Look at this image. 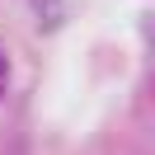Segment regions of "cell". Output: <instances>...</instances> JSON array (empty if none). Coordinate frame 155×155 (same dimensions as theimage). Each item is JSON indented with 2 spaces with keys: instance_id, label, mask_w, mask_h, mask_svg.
Masks as SVG:
<instances>
[{
  "instance_id": "obj_3",
  "label": "cell",
  "mask_w": 155,
  "mask_h": 155,
  "mask_svg": "<svg viewBox=\"0 0 155 155\" xmlns=\"http://www.w3.org/2000/svg\"><path fill=\"white\" fill-rule=\"evenodd\" d=\"M5 80H10V61H5V52H0V94H5Z\"/></svg>"
},
{
  "instance_id": "obj_2",
  "label": "cell",
  "mask_w": 155,
  "mask_h": 155,
  "mask_svg": "<svg viewBox=\"0 0 155 155\" xmlns=\"http://www.w3.org/2000/svg\"><path fill=\"white\" fill-rule=\"evenodd\" d=\"M141 33H146V38L155 42V14H146V19H141Z\"/></svg>"
},
{
  "instance_id": "obj_1",
  "label": "cell",
  "mask_w": 155,
  "mask_h": 155,
  "mask_svg": "<svg viewBox=\"0 0 155 155\" xmlns=\"http://www.w3.org/2000/svg\"><path fill=\"white\" fill-rule=\"evenodd\" d=\"M28 5H33V14H38L42 24H52V19H57V10H61V0H28Z\"/></svg>"
}]
</instances>
